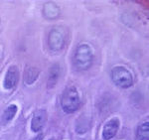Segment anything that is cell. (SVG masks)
I'll use <instances>...</instances> for the list:
<instances>
[{
	"instance_id": "cell-1",
	"label": "cell",
	"mask_w": 149,
	"mask_h": 140,
	"mask_svg": "<svg viewBox=\"0 0 149 140\" xmlns=\"http://www.w3.org/2000/svg\"><path fill=\"white\" fill-rule=\"evenodd\" d=\"M93 55L91 47L86 44H81L77 48L74 55V65L79 71H86L93 65Z\"/></svg>"
},
{
	"instance_id": "cell-2",
	"label": "cell",
	"mask_w": 149,
	"mask_h": 140,
	"mask_svg": "<svg viewBox=\"0 0 149 140\" xmlns=\"http://www.w3.org/2000/svg\"><path fill=\"white\" fill-rule=\"evenodd\" d=\"M81 100L74 86H68L61 96V107L66 113H73L79 109Z\"/></svg>"
},
{
	"instance_id": "cell-3",
	"label": "cell",
	"mask_w": 149,
	"mask_h": 140,
	"mask_svg": "<svg viewBox=\"0 0 149 140\" xmlns=\"http://www.w3.org/2000/svg\"><path fill=\"white\" fill-rule=\"evenodd\" d=\"M67 40V31L62 26L53 28L49 33L48 45L53 52H60L65 47Z\"/></svg>"
},
{
	"instance_id": "cell-4",
	"label": "cell",
	"mask_w": 149,
	"mask_h": 140,
	"mask_svg": "<svg viewBox=\"0 0 149 140\" xmlns=\"http://www.w3.org/2000/svg\"><path fill=\"white\" fill-rule=\"evenodd\" d=\"M111 79L117 86L121 88H128L133 84V78L130 72L124 67H114L111 70Z\"/></svg>"
},
{
	"instance_id": "cell-5",
	"label": "cell",
	"mask_w": 149,
	"mask_h": 140,
	"mask_svg": "<svg viewBox=\"0 0 149 140\" xmlns=\"http://www.w3.org/2000/svg\"><path fill=\"white\" fill-rule=\"evenodd\" d=\"M19 81V70L16 66H11L7 70L3 86L6 90H12L15 88Z\"/></svg>"
},
{
	"instance_id": "cell-6",
	"label": "cell",
	"mask_w": 149,
	"mask_h": 140,
	"mask_svg": "<svg viewBox=\"0 0 149 140\" xmlns=\"http://www.w3.org/2000/svg\"><path fill=\"white\" fill-rule=\"evenodd\" d=\"M47 121V112L45 109H37L31 120V129L33 132H39Z\"/></svg>"
},
{
	"instance_id": "cell-7",
	"label": "cell",
	"mask_w": 149,
	"mask_h": 140,
	"mask_svg": "<svg viewBox=\"0 0 149 140\" xmlns=\"http://www.w3.org/2000/svg\"><path fill=\"white\" fill-rule=\"evenodd\" d=\"M119 119L118 118H112L109 120L104 124L102 129V139L103 140H110L115 136L119 129Z\"/></svg>"
},
{
	"instance_id": "cell-8",
	"label": "cell",
	"mask_w": 149,
	"mask_h": 140,
	"mask_svg": "<svg viewBox=\"0 0 149 140\" xmlns=\"http://www.w3.org/2000/svg\"><path fill=\"white\" fill-rule=\"evenodd\" d=\"M43 13L47 19H56L60 14V8L57 4L49 2V3L45 4Z\"/></svg>"
},
{
	"instance_id": "cell-9",
	"label": "cell",
	"mask_w": 149,
	"mask_h": 140,
	"mask_svg": "<svg viewBox=\"0 0 149 140\" xmlns=\"http://www.w3.org/2000/svg\"><path fill=\"white\" fill-rule=\"evenodd\" d=\"M40 71L35 67H28L24 73V81L26 84H32L39 77Z\"/></svg>"
},
{
	"instance_id": "cell-10",
	"label": "cell",
	"mask_w": 149,
	"mask_h": 140,
	"mask_svg": "<svg viewBox=\"0 0 149 140\" xmlns=\"http://www.w3.org/2000/svg\"><path fill=\"white\" fill-rule=\"evenodd\" d=\"M59 65H53L52 68L50 69L49 72V77H48V81H47V86L48 88H52L53 86H55V84H57L58 78H59Z\"/></svg>"
},
{
	"instance_id": "cell-11",
	"label": "cell",
	"mask_w": 149,
	"mask_h": 140,
	"mask_svg": "<svg viewBox=\"0 0 149 140\" xmlns=\"http://www.w3.org/2000/svg\"><path fill=\"white\" fill-rule=\"evenodd\" d=\"M138 140H149V122L146 121L139 125L137 128Z\"/></svg>"
},
{
	"instance_id": "cell-12",
	"label": "cell",
	"mask_w": 149,
	"mask_h": 140,
	"mask_svg": "<svg viewBox=\"0 0 149 140\" xmlns=\"http://www.w3.org/2000/svg\"><path fill=\"white\" fill-rule=\"evenodd\" d=\"M17 105L15 104H10L8 107L4 110L3 116H2V120L4 122H9L10 120L15 116L16 112H17Z\"/></svg>"
},
{
	"instance_id": "cell-13",
	"label": "cell",
	"mask_w": 149,
	"mask_h": 140,
	"mask_svg": "<svg viewBox=\"0 0 149 140\" xmlns=\"http://www.w3.org/2000/svg\"><path fill=\"white\" fill-rule=\"evenodd\" d=\"M50 140H55V139H53V138H52V139H50Z\"/></svg>"
}]
</instances>
